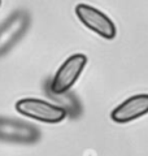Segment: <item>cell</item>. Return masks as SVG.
I'll list each match as a JSON object with an SVG mask.
<instances>
[{
	"label": "cell",
	"instance_id": "8",
	"mask_svg": "<svg viewBox=\"0 0 148 156\" xmlns=\"http://www.w3.org/2000/svg\"><path fill=\"white\" fill-rule=\"evenodd\" d=\"M0 5H2V0H0Z\"/></svg>",
	"mask_w": 148,
	"mask_h": 156
},
{
	"label": "cell",
	"instance_id": "7",
	"mask_svg": "<svg viewBox=\"0 0 148 156\" xmlns=\"http://www.w3.org/2000/svg\"><path fill=\"white\" fill-rule=\"evenodd\" d=\"M44 91H46L49 99L55 103V105L60 107L61 109L66 112V116L76 119V117L81 115V104L72 92L68 91V92H62V94H56L48 87V82H46V85H44Z\"/></svg>",
	"mask_w": 148,
	"mask_h": 156
},
{
	"label": "cell",
	"instance_id": "4",
	"mask_svg": "<svg viewBox=\"0 0 148 156\" xmlns=\"http://www.w3.org/2000/svg\"><path fill=\"white\" fill-rule=\"evenodd\" d=\"M41 139V131L33 124L0 117V140L9 143L31 144Z\"/></svg>",
	"mask_w": 148,
	"mask_h": 156
},
{
	"label": "cell",
	"instance_id": "5",
	"mask_svg": "<svg viewBox=\"0 0 148 156\" xmlns=\"http://www.w3.org/2000/svg\"><path fill=\"white\" fill-rule=\"evenodd\" d=\"M76 14L83 25L96 33L99 37L109 41L116 37L117 29L113 21L105 13L99 11L95 7L81 3L76 7Z\"/></svg>",
	"mask_w": 148,
	"mask_h": 156
},
{
	"label": "cell",
	"instance_id": "1",
	"mask_svg": "<svg viewBox=\"0 0 148 156\" xmlns=\"http://www.w3.org/2000/svg\"><path fill=\"white\" fill-rule=\"evenodd\" d=\"M16 109L22 116L47 124L61 122L66 117V112L60 107L42 99H34V98H25L18 100L16 103Z\"/></svg>",
	"mask_w": 148,
	"mask_h": 156
},
{
	"label": "cell",
	"instance_id": "2",
	"mask_svg": "<svg viewBox=\"0 0 148 156\" xmlns=\"http://www.w3.org/2000/svg\"><path fill=\"white\" fill-rule=\"evenodd\" d=\"M87 64V56L83 53H74L68 57L64 64L58 68L51 81H48V87L56 94L68 92L79 78L81 73Z\"/></svg>",
	"mask_w": 148,
	"mask_h": 156
},
{
	"label": "cell",
	"instance_id": "6",
	"mask_svg": "<svg viewBox=\"0 0 148 156\" xmlns=\"http://www.w3.org/2000/svg\"><path fill=\"white\" fill-rule=\"evenodd\" d=\"M148 113V94L131 96L120 105H117L111 113V119L117 124H126L134 121Z\"/></svg>",
	"mask_w": 148,
	"mask_h": 156
},
{
	"label": "cell",
	"instance_id": "3",
	"mask_svg": "<svg viewBox=\"0 0 148 156\" xmlns=\"http://www.w3.org/2000/svg\"><path fill=\"white\" fill-rule=\"evenodd\" d=\"M30 21L29 12L19 9L13 12L0 25V57L8 53L19 42L30 26Z\"/></svg>",
	"mask_w": 148,
	"mask_h": 156
}]
</instances>
